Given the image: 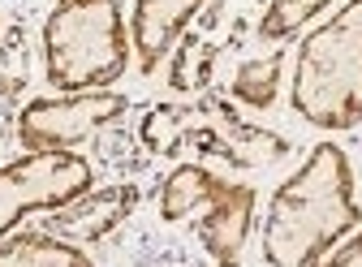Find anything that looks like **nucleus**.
<instances>
[{
    "label": "nucleus",
    "instance_id": "obj_3",
    "mask_svg": "<svg viewBox=\"0 0 362 267\" xmlns=\"http://www.w3.org/2000/svg\"><path fill=\"white\" fill-rule=\"evenodd\" d=\"M289 100L315 129L345 134L362 125V0H345L324 26L306 30Z\"/></svg>",
    "mask_w": 362,
    "mask_h": 267
},
{
    "label": "nucleus",
    "instance_id": "obj_11",
    "mask_svg": "<svg viewBox=\"0 0 362 267\" xmlns=\"http://www.w3.org/2000/svg\"><path fill=\"white\" fill-rule=\"evenodd\" d=\"M281 69H285V52L272 48L267 57H250L233 69L229 78V95L246 108H272L281 91Z\"/></svg>",
    "mask_w": 362,
    "mask_h": 267
},
{
    "label": "nucleus",
    "instance_id": "obj_8",
    "mask_svg": "<svg viewBox=\"0 0 362 267\" xmlns=\"http://www.w3.org/2000/svg\"><path fill=\"white\" fill-rule=\"evenodd\" d=\"M134 207H139V186H104V190H82L78 198L43 211V233L52 237H65L74 246L82 242H104L117 225H125V220L134 215Z\"/></svg>",
    "mask_w": 362,
    "mask_h": 267
},
{
    "label": "nucleus",
    "instance_id": "obj_9",
    "mask_svg": "<svg viewBox=\"0 0 362 267\" xmlns=\"http://www.w3.org/2000/svg\"><path fill=\"white\" fill-rule=\"evenodd\" d=\"M203 0H134V22H129V48L139 57L143 73H156L173 43L190 30L199 18Z\"/></svg>",
    "mask_w": 362,
    "mask_h": 267
},
{
    "label": "nucleus",
    "instance_id": "obj_1",
    "mask_svg": "<svg viewBox=\"0 0 362 267\" xmlns=\"http://www.w3.org/2000/svg\"><path fill=\"white\" fill-rule=\"evenodd\" d=\"M358 225L362 207L354 198L349 155L337 143H315L267 203L263 259L272 267H320Z\"/></svg>",
    "mask_w": 362,
    "mask_h": 267
},
{
    "label": "nucleus",
    "instance_id": "obj_2",
    "mask_svg": "<svg viewBox=\"0 0 362 267\" xmlns=\"http://www.w3.org/2000/svg\"><path fill=\"white\" fill-rule=\"evenodd\" d=\"M139 138L151 155L181 160V155H211L233 168H267L289 155V143L238 112L233 100L216 91L199 100H168L147 108Z\"/></svg>",
    "mask_w": 362,
    "mask_h": 267
},
{
    "label": "nucleus",
    "instance_id": "obj_7",
    "mask_svg": "<svg viewBox=\"0 0 362 267\" xmlns=\"http://www.w3.org/2000/svg\"><path fill=\"white\" fill-rule=\"evenodd\" d=\"M129 100L117 91H78L61 100H30L18 112V143L30 155H61L90 143L104 125L125 117Z\"/></svg>",
    "mask_w": 362,
    "mask_h": 267
},
{
    "label": "nucleus",
    "instance_id": "obj_5",
    "mask_svg": "<svg viewBox=\"0 0 362 267\" xmlns=\"http://www.w3.org/2000/svg\"><path fill=\"white\" fill-rule=\"evenodd\" d=\"M190 215H199V237L216 267H242V246L255 225V190L216 168L177 164L160 186V220L177 225Z\"/></svg>",
    "mask_w": 362,
    "mask_h": 267
},
{
    "label": "nucleus",
    "instance_id": "obj_13",
    "mask_svg": "<svg viewBox=\"0 0 362 267\" xmlns=\"http://www.w3.org/2000/svg\"><path fill=\"white\" fill-rule=\"evenodd\" d=\"M320 267H362V233H358V237H349L341 250H332Z\"/></svg>",
    "mask_w": 362,
    "mask_h": 267
},
{
    "label": "nucleus",
    "instance_id": "obj_4",
    "mask_svg": "<svg viewBox=\"0 0 362 267\" xmlns=\"http://www.w3.org/2000/svg\"><path fill=\"white\" fill-rule=\"evenodd\" d=\"M129 26L121 0H57L43 22L48 82L65 95L108 91L129 65Z\"/></svg>",
    "mask_w": 362,
    "mask_h": 267
},
{
    "label": "nucleus",
    "instance_id": "obj_6",
    "mask_svg": "<svg viewBox=\"0 0 362 267\" xmlns=\"http://www.w3.org/2000/svg\"><path fill=\"white\" fill-rule=\"evenodd\" d=\"M95 172L90 164L74 151L61 155H22L0 164V242L13 225H22L35 211H52L69 198H78L82 190H90Z\"/></svg>",
    "mask_w": 362,
    "mask_h": 267
},
{
    "label": "nucleus",
    "instance_id": "obj_12",
    "mask_svg": "<svg viewBox=\"0 0 362 267\" xmlns=\"http://www.w3.org/2000/svg\"><path fill=\"white\" fill-rule=\"evenodd\" d=\"M332 0H267V9L259 18V39L263 43H289L306 22H315Z\"/></svg>",
    "mask_w": 362,
    "mask_h": 267
},
{
    "label": "nucleus",
    "instance_id": "obj_10",
    "mask_svg": "<svg viewBox=\"0 0 362 267\" xmlns=\"http://www.w3.org/2000/svg\"><path fill=\"white\" fill-rule=\"evenodd\" d=\"M0 267H95L90 254L52 233H18L0 242Z\"/></svg>",
    "mask_w": 362,
    "mask_h": 267
}]
</instances>
